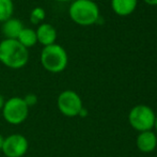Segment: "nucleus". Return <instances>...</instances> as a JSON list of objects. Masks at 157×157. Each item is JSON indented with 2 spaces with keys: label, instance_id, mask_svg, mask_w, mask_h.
<instances>
[{
  "label": "nucleus",
  "instance_id": "f3484780",
  "mask_svg": "<svg viewBox=\"0 0 157 157\" xmlns=\"http://www.w3.org/2000/svg\"><path fill=\"white\" fill-rule=\"evenodd\" d=\"M143 1L145 2L147 4H149V6H157V0H143Z\"/></svg>",
  "mask_w": 157,
  "mask_h": 157
},
{
  "label": "nucleus",
  "instance_id": "39448f33",
  "mask_svg": "<svg viewBox=\"0 0 157 157\" xmlns=\"http://www.w3.org/2000/svg\"><path fill=\"white\" fill-rule=\"evenodd\" d=\"M155 112L150 106L139 104L132 107L128 113V122L138 132L152 130L155 122Z\"/></svg>",
  "mask_w": 157,
  "mask_h": 157
},
{
  "label": "nucleus",
  "instance_id": "0eeeda50",
  "mask_svg": "<svg viewBox=\"0 0 157 157\" xmlns=\"http://www.w3.org/2000/svg\"><path fill=\"white\" fill-rule=\"evenodd\" d=\"M29 149V141L21 134H11L4 137L1 152L6 157H24Z\"/></svg>",
  "mask_w": 157,
  "mask_h": 157
},
{
  "label": "nucleus",
  "instance_id": "aec40b11",
  "mask_svg": "<svg viewBox=\"0 0 157 157\" xmlns=\"http://www.w3.org/2000/svg\"><path fill=\"white\" fill-rule=\"evenodd\" d=\"M154 128H155L156 132H157V114H156V117H155V122H154Z\"/></svg>",
  "mask_w": 157,
  "mask_h": 157
},
{
  "label": "nucleus",
  "instance_id": "dca6fc26",
  "mask_svg": "<svg viewBox=\"0 0 157 157\" xmlns=\"http://www.w3.org/2000/svg\"><path fill=\"white\" fill-rule=\"evenodd\" d=\"M88 116V110L86 109L85 107L82 108V109L80 110V112H79V114H78V117H81V118H86V117Z\"/></svg>",
  "mask_w": 157,
  "mask_h": 157
},
{
  "label": "nucleus",
  "instance_id": "4468645a",
  "mask_svg": "<svg viewBox=\"0 0 157 157\" xmlns=\"http://www.w3.org/2000/svg\"><path fill=\"white\" fill-rule=\"evenodd\" d=\"M45 17H46V12L41 6L34 8L31 11V13H30V21H31V24H33V25L39 26L40 24L43 23Z\"/></svg>",
  "mask_w": 157,
  "mask_h": 157
},
{
  "label": "nucleus",
  "instance_id": "6ab92c4d",
  "mask_svg": "<svg viewBox=\"0 0 157 157\" xmlns=\"http://www.w3.org/2000/svg\"><path fill=\"white\" fill-rule=\"evenodd\" d=\"M3 141H4V137L0 134V151L2 150V145H3Z\"/></svg>",
  "mask_w": 157,
  "mask_h": 157
},
{
  "label": "nucleus",
  "instance_id": "f257e3e1",
  "mask_svg": "<svg viewBox=\"0 0 157 157\" xmlns=\"http://www.w3.org/2000/svg\"><path fill=\"white\" fill-rule=\"evenodd\" d=\"M29 50L17 40L4 39L0 42V62L12 70H19L27 65Z\"/></svg>",
  "mask_w": 157,
  "mask_h": 157
},
{
  "label": "nucleus",
  "instance_id": "7ed1b4c3",
  "mask_svg": "<svg viewBox=\"0 0 157 157\" xmlns=\"http://www.w3.org/2000/svg\"><path fill=\"white\" fill-rule=\"evenodd\" d=\"M40 62L45 71L52 74L63 72L68 64V56L63 46L55 43L45 46L40 55Z\"/></svg>",
  "mask_w": 157,
  "mask_h": 157
},
{
  "label": "nucleus",
  "instance_id": "2eb2a0df",
  "mask_svg": "<svg viewBox=\"0 0 157 157\" xmlns=\"http://www.w3.org/2000/svg\"><path fill=\"white\" fill-rule=\"evenodd\" d=\"M23 98H24V101H25L26 105L29 108L33 107V106H35L37 104V96H36V94H34V93L26 94Z\"/></svg>",
  "mask_w": 157,
  "mask_h": 157
},
{
  "label": "nucleus",
  "instance_id": "423d86ee",
  "mask_svg": "<svg viewBox=\"0 0 157 157\" xmlns=\"http://www.w3.org/2000/svg\"><path fill=\"white\" fill-rule=\"evenodd\" d=\"M57 107L62 116L75 118L83 108L82 99L74 90H64L57 97Z\"/></svg>",
  "mask_w": 157,
  "mask_h": 157
},
{
  "label": "nucleus",
  "instance_id": "ddd939ff",
  "mask_svg": "<svg viewBox=\"0 0 157 157\" xmlns=\"http://www.w3.org/2000/svg\"><path fill=\"white\" fill-rule=\"evenodd\" d=\"M14 13L13 0H0V23L3 24L8 19L12 18Z\"/></svg>",
  "mask_w": 157,
  "mask_h": 157
},
{
  "label": "nucleus",
  "instance_id": "9b49d317",
  "mask_svg": "<svg viewBox=\"0 0 157 157\" xmlns=\"http://www.w3.org/2000/svg\"><path fill=\"white\" fill-rule=\"evenodd\" d=\"M24 29L23 21L17 18H10L2 24V32L6 39L17 40L19 33Z\"/></svg>",
  "mask_w": 157,
  "mask_h": 157
},
{
  "label": "nucleus",
  "instance_id": "1a4fd4ad",
  "mask_svg": "<svg viewBox=\"0 0 157 157\" xmlns=\"http://www.w3.org/2000/svg\"><path fill=\"white\" fill-rule=\"evenodd\" d=\"M136 145L142 153H151L157 147V136L152 130L141 132L136 139Z\"/></svg>",
  "mask_w": 157,
  "mask_h": 157
},
{
  "label": "nucleus",
  "instance_id": "a211bd4d",
  "mask_svg": "<svg viewBox=\"0 0 157 157\" xmlns=\"http://www.w3.org/2000/svg\"><path fill=\"white\" fill-rule=\"evenodd\" d=\"M4 103H6V99H4L3 95H1V94H0V112H1L2 108H3Z\"/></svg>",
  "mask_w": 157,
  "mask_h": 157
},
{
  "label": "nucleus",
  "instance_id": "6e6552de",
  "mask_svg": "<svg viewBox=\"0 0 157 157\" xmlns=\"http://www.w3.org/2000/svg\"><path fill=\"white\" fill-rule=\"evenodd\" d=\"M36 39H37V43H40L41 45L45 46H49L52 44L56 43L57 40V30L56 28L52 25L47 23H42L37 26L36 30Z\"/></svg>",
  "mask_w": 157,
  "mask_h": 157
},
{
  "label": "nucleus",
  "instance_id": "f8f14e48",
  "mask_svg": "<svg viewBox=\"0 0 157 157\" xmlns=\"http://www.w3.org/2000/svg\"><path fill=\"white\" fill-rule=\"evenodd\" d=\"M17 41L28 49V48L34 46L37 43V39H36V33L35 30L32 28H26L24 27V29L21 30L19 33L18 37H17Z\"/></svg>",
  "mask_w": 157,
  "mask_h": 157
},
{
  "label": "nucleus",
  "instance_id": "f03ea898",
  "mask_svg": "<svg viewBox=\"0 0 157 157\" xmlns=\"http://www.w3.org/2000/svg\"><path fill=\"white\" fill-rule=\"evenodd\" d=\"M68 15L75 24L89 27L98 21L99 8L93 0H74L68 8Z\"/></svg>",
  "mask_w": 157,
  "mask_h": 157
},
{
  "label": "nucleus",
  "instance_id": "412c9836",
  "mask_svg": "<svg viewBox=\"0 0 157 157\" xmlns=\"http://www.w3.org/2000/svg\"><path fill=\"white\" fill-rule=\"evenodd\" d=\"M55 1H58V2H67V1H71V0H55Z\"/></svg>",
  "mask_w": 157,
  "mask_h": 157
},
{
  "label": "nucleus",
  "instance_id": "20e7f679",
  "mask_svg": "<svg viewBox=\"0 0 157 157\" xmlns=\"http://www.w3.org/2000/svg\"><path fill=\"white\" fill-rule=\"evenodd\" d=\"M30 108L26 105L23 97L13 96L6 99L1 110L4 121L10 125H21L28 119Z\"/></svg>",
  "mask_w": 157,
  "mask_h": 157
},
{
  "label": "nucleus",
  "instance_id": "9d476101",
  "mask_svg": "<svg viewBox=\"0 0 157 157\" xmlns=\"http://www.w3.org/2000/svg\"><path fill=\"white\" fill-rule=\"evenodd\" d=\"M138 6V0H111V9L118 16L125 17L132 14Z\"/></svg>",
  "mask_w": 157,
  "mask_h": 157
}]
</instances>
